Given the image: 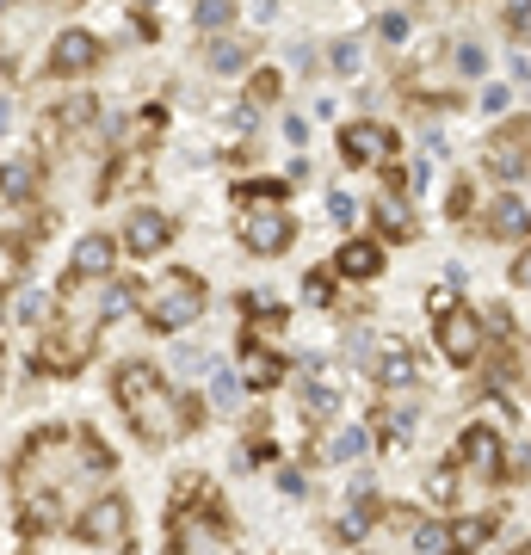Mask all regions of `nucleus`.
<instances>
[{
    "mask_svg": "<svg viewBox=\"0 0 531 555\" xmlns=\"http://www.w3.org/2000/svg\"><path fill=\"white\" fill-rule=\"evenodd\" d=\"M75 469L105 475L112 457L99 451L87 432H38L19 451L13 481H19V525L25 531H56L68 512V488H75Z\"/></svg>",
    "mask_w": 531,
    "mask_h": 555,
    "instance_id": "obj_1",
    "label": "nucleus"
},
{
    "mask_svg": "<svg viewBox=\"0 0 531 555\" xmlns=\"http://www.w3.org/2000/svg\"><path fill=\"white\" fill-rule=\"evenodd\" d=\"M112 395H118V407H124V420L136 426V438H149V444H167V438H173V395H167V383H161L155 364H143V358L118 364Z\"/></svg>",
    "mask_w": 531,
    "mask_h": 555,
    "instance_id": "obj_2",
    "label": "nucleus"
},
{
    "mask_svg": "<svg viewBox=\"0 0 531 555\" xmlns=\"http://www.w3.org/2000/svg\"><path fill=\"white\" fill-rule=\"evenodd\" d=\"M235 229H241V247H254V253H285L291 235H297V222L285 216V204H278V185H241V216H235Z\"/></svg>",
    "mask_w": 531,
    "mask_h": 555,
    "instance_id": "obj_3",
    "label": "nucleus"
},
{
    "mask_svg": "<svg viewBox=\"0 0 531 555\" xmlns=\"http://www.w3.org/2000/svg\"><path fill=\"white\" fill-rule=\"evenodd\" d=\"M198 315H204V284H198L192 272H167V278L149 290V327L180 333V327H192Z\"/></svg>",
    "mask_w": 531,
    "mask_h": 555,
    "instance_id": "obj_4",
    "label": "nucleus"
},
{
    "mask_svg": "<svg viewBox=\"0 0 531 555\" xmlns=\"http://www.w3.org/2000/svg\"><path fill=\"white\" fill-rule=\"evenodd\" d=\"M75 537H81V543H93V549L124 543V537H130V506H124L118 494H99V500L75 518Z\"/></svg>",
    "mask_w": 531,
    "mask_h": 555,
    "instance_id": "obj_5",
    "label": "nucleus"
},
{
    "mask_svg": "<svg viewBox=\"0 0 531 555\" xmlns=\"http://www.w3.org/2000/svg\"><path fill=\"white\" fill-rule=\"evenodd\" d=\"M439 346H445L451 364H476V358H482V321H476L470 309L451 303V309L439 315Z\"/></svg>",
    "mask_w": 531,
    "mask_h": 555,
    "instance_id": "obj_6",
    "label": "nucleus"
},
{
    "mask_svg": "<svg viewBox=\"0 0 531 555\" xmlns=\"http://www.w3.org/2000/svg\"><path fill=\"white\" fill-rule=\"evenodd\" d=\"M87 352H93V327H68V333H50L44 340V352H38V370H81L87 364Z\"/></svg>",
    "mask_w": 531,
    "mask_h": 555,
    "instance_id": "obj_7",
    "label": "nucleus"
},
{
    "mask_svg": "<svg viewBox=\"0 0 531 555\" xmlns=\"http://www.w3.org/2000/svg\"><path fill=\"white\" fill-rule=\"evenodd\" d=\"M457 463H464L470 475H482V481H494V475H501V432H494V426H470L464 444H457Z\"/></svg>",
    "mask_w": 531,
    "mask_h": 555,
    "instance_id": "obj_8",
    "label": "nucleus"
},
{
    "mask_svg": "<svg viewBox=\"0 0 531 555\" xmlns=\"http://www.w3.org/2000/svg\"><path fill=\"white\" fill-rule=\"evenodd\" d=\"M118 266V241L112 235H81L75 253H68V278H105Z\"/></svg>",
    "mask_w": 531,
    "mask_h": 555,
    "instance_id": "obj_9",
    "label": "nucleus"
},
{
    "mask_svg": "<svg viewBox=\"0 0 531 555\" xmlns=\"http://www.w3.org/2000/svg\"><path fill=\"white\" fill-rule=\"evenodd\" d=\"M340 155L359 167V161H389L396 155V136H389L383 124H352L346 136H340Z\"/></svg>",
    "mask_w": 531,
    "mask_h": 555,
    "instance_id": "obj_10",
    "label": "nucleus"
},
{
    "mask_svg": "<svg viewBox=\"0 0 531 555\" xmlns=\"http://www.w3.org/2000/svg\"><path fill=\"white\" fill-rule=\"evenodd\" d=\"M167 235H173V222H167L161 210H136V216L124 222V247H130L136 259H149V253H161V247H167Z\"/></svg>",
    "mask_w": 531,
    "mask_h": 555,
    "instance_id": "obj_11",
    "label": "nucleus"
},
{
    "mask_svg": "<svg viewBox=\"0 0 531 555\" xmlns=\"http://www.w3.org/2000/svg\"><path fill=\"white\" fill-rule=\"evenodd\" d=\"M99 62V37L93 31H62L56 37V50H50V68L56 74H87Z\"/></svg>",
    "mask_w": 531,
    "mask_h": 555,
    "instance_id": "obj_12",
    "label": "nucleus"
},
{
    "mask_svg": "<svg viewBox=\"0 0 531 555\" xmlns=\"http://www.w3.org/2000/svg\"><path fill=\"white\" fill-rule=\"evenodd\" d=\"M377 383H383V389H396V395L420 383V364H414V352H408L402 340H389V346H383V358H377Z\"/></svg>",
    "mask_w": 531,
    "mask_h": 555,
    "instance_id": "obj_13",
    "label": "nucleus"
},
{
    "mask_svg": "<svg viewBox=\"0 0 531 555\" xmlns=\"http://www.w3.org/2000/svg\"><path fill=\"white\" fill-rule=\"evenodd\" d=\"M525 124L513 130V136H494V148H488V161H494V173H525L531 167V148H525Z\"/></svg>",
    "mask_w": 531,
    "mask_h": 555,
    "instance_id": "obj_14",
    "label": "nucleus"
},
{
    "mask_svg": "<svg viewBox=\"0 0 531 555\" xmlns=\"http://www.w3.org/2000/svg\"><path fill=\"white\" fill-rule=\"evenodd\" d=\"M0 198H7V204L38 198V161H7V167H0Z\"/></svg>",
    "mask_w": 531,
    "mask_h": 555,
    "instance_id": "obj_15",
    "label": "nucleus"
},
{
    "mask_svg": "<svg viewBox=\"0 0 531 555\" xmlns=\"http://www.w3.org/2000/svg\"><path fill=\"white\" fill-rule=\"evenodd\" d=\"M377 229H383L389 241H408V235H414V216H408L402 192H383V198H377Z\"/></svg>",
    "mask_w": 531,
    "mask_h": 555,
    "instance_id": "obj_16",
    "label": "nucleus"
},
{
    "mask_svg": "<svg viewBox=\"0 0 531 555\" xmlns=\"http://www.w3.org/2000/svg\"><path fill=\"white\" fill-rule=\"evenodd\" d=\"M525 229H531V210L507 192L501 204H494V216H488V235H494V241H507V235H525Z\"/></svg>",
    "mask_w": 531,
    "mask_h": 555,
    "instance_id": "obj_17",
    "label": "nucleus"
},
{
    "mask_svg": "<svg viewBox=\"0 0 531 555\" xmlns=\"http://www.w3.org/2000/svg\"><path fill=\"white\" fill-rule=\"evenodd\" d=\"M340 272H346V278H377V272H383V253H377L371 241H346V247H340Z\"/></svg>",
    "mask_w": 531,
    "mask_h": 555,
    "instance_id": "obj_18",
    "label": "nucleus"
},
{
    "mask_svg": "<svg viewBox=\"0 0 531 555\" xmlns=\"http://www.w3.org/2000/svg\"><path fill=\"white\" fill-rule=\"evenodd\" d=\"M278 377H285V364H278L272 352H260V346L247 352V364H241V383H247V389H272Z\"/></svg>",
    "mask_w": 531,
    "mask_h": 555,
    "instance_id": "obj_19",
    "label": "nucleus"
},
{
    "mask_svg": "<svg viewBox=\"0 0 531 555\" xmlns=\"http://www.w3.org/2000/svg\"><path fill=\"white\" fill-rule=\"evenodd\" d=\"M136 309V284H105V296H99V321H118V315H130Z\"/></svg>",
    "mask_w": 531,
    "mask_h": 555,
    "instance_id": "obj_20",
    "label": "nucleus"
},
{
    "mask_svg": "<svg viewBox=\"0 0 531 555\" xmlns=\"http://www.w3.org/2000/svg\"><path fill=\"white\" fill-rule=\"evenodd\" d=\"M303 414H309V420H334V414H340V395H334L328 383H309V389H303Z\"/></svg>",
    "mask_w": 531,
    "mask_h": 555,
    "instance_id": "obj_21",
    "label": "nucleus"
},
{
    "mask_svg": "<svg viewBox=\"0 0 531 555\" xmlns=\"http://www.w3.org/2000/svg\"><path fill=\"white\" fill-rule=\"evenodd\" d=\"M210 68H217V74H241V68H247V44H235V37L210 44Z\"/></svg>",
    "mask_w": 531,
    "mask_h": 555,
    "instance_id": "obj_22",
    "label": "nucleus"
},
{
    "mask_svg": "<svg viewBox=\"0 0 531 555\" xmlns=\"http://www.w3.org/2000/svg\"><path fill=\"white\" fill-rule=\"evenodd\" d=\"M482 537H488V518H464V525L451 531V549H457V555H476Z\"/></svg>",
    "mask_w": 531,
    "mask_h": 555,
    "instance_id": "obj_23",
    "label": "nucleus"
},
{
    "mask_svg": "<svg viewBox=\"0 0 531 555\" xmlns=\"http://www.w3.org/2000/svg\"><path fill=\"white\" fill-rule=\"evenodd\" d=\"M414 549H420V555H445V549H451V531L427 518V525H414Z\"/></svg>",
    "mask_w": 531,
    "mask_h": 555,
    "instance_id": "obj_24",
    "label": "nucleus"
},
{
    "mask_svg": "<svg viewBox=\"0 0 531 555\" xmlns=\"http://www.w3.org/2000/svg\"><path fill=\"white\" fill-rule=\"evenodd\" d=\"M359 62H365V50L352 44V37H340V44L328 50V68H334V74H359Z\"/></svg>",
    "mask_w": 531,
    "mask_h": 555,
    "instance_id": "obj_25",
    "label": "nucleus"
},
{
    "mask_svg": "<svg viewBox=\"0 0 531 555\" xmlns=\"http://www.w3.org/2000/svg\"><path fill=\"white\" fill-rule=\"evenodd\" d=\"M359 451H365V432H359V426H352V432H334V444H328V463H352Z\"/></svg>",
    "mask_w": 531,
    "mask_h": 555,
    "instance_id": "obj_26",
    "label": "nucleus"
},
{
    "mask_svg": "<svg viewBox=\"0 0 531 555\" xmlns=\"http://www.w3.org/2000/svg\"><path fill=\"white\" fill-rule=\"evenodd\" d=\"M210 395H217V407H235L241 401V377L235 370H217V377H210Z\"/></svg>",
    "mask_w": 531,
    "mask_h": 555,
    "instance_id": "obj_27",
    "label": "nucleus"
},
{
    "mask_svg": "<svg viewBox=\"0 0 531 555\" xmlns=\"http://www.w3.org/2000/svg\"><path fill=\"white\" fill-rule=\"evenodd\" d=\"M229 19H235L229 0H198V25H204V31H217V25H229Z\"/></svg>",
    "mask_w": 531,
    "mask_h": 555,
    "instance_id": "obj_28",
    "label": "nucleus"
},
{
    "mask_svg": "<svg viewBox=\"0 0 531 555\" xmlns=\"http://www.w3.org/2000/svg\"><path fill=\"white\" fill-rule=\"evenodd\" d=\"M247 99H254V105H272V99H278V74H272V68H260L254 81H247Z\"/></svg>",
    "mask_w": 531,
    "mask_h": 555,
    "instance_id": "obj_29",
    "label": "nucleus"
},
{
    "mask_svg": "<svg viewBox=\"0 0 531 555\" xmlns=\"http://www.w3.org/2000/svg\"><path fill=\"white\" fill-rule=\"evenodd\" d=\"M87 118H93V99L87 93H75V99L62 105V124H87Z\"/></svg>",
    "mask_w": 531,
    "mask_h": 555,
    "instance_id": "obj_30",
    "label": "nucleus"
},
{
    "mask_svg": "<svg viewBox=\"0 0 531 555\" xmlns=\"http://www.w3.org/2000/svg\"><path fill=\"white\" fill-rule=\"evenodd\" d=\"M457 68H464V74H482V68H488V56H482L476 44H457Z\"/></svg>",
    "mask_w": 531,
    "mask_h": 555,
    "instance_id": "obj_31",
    "label": "nucleus"
},
{
    "mask_svg": "<svg viewBox=\"0 0 531 555\" xmlns=\"http://www.w3.org/2000/svg\"><path fill=\"white\" fill-rule=\"evenodd\" d=\"M377 31L389 37V44H402V37H408V19H402V13H383V19H377Z\"/></svg>",
    "mask_w": 531,
    "mask_h": 555,
    "instance_id": "obj_32",
    "label": "nucleus"
},
{
    "mask_svg": "<svg viewBox=\"0 0 531 555\" xmlns=\"http://www.w3.org/2000/svg\"><path fill=\"white\" fill-rule=\"evenodd\" d=\"M303 290L315 296V303H328V296H334V278H328V272H309V278H303Z\"/></svg>",
    "mask_w": 531,
    "mask_h": 555,
    "instance_id": "obj_33",
    "label": "nucleus"
},
{
    "mask_svg": "<svg viewBox=\"0 0 531 555\" xmlns=\"http://www.w3.org/2000/svg\"><path fill=\"white\" fill-rule=\"evenodd\" d=\"M507 105H513V93H507V87H482V111H494V118H501Z\"/></svg>",
    "mask_w": 531,
    "mask_h": 555,
    "instance_id": "obj_34",
    "label": "nucleus"
},
{
    "mask_svg": "<svg viewBox=\"0 0 531 555\" xmlns=\"http://www.w3.org/2000/svg\"><path fill=\"white\" fill-rule=\"evenodd\" d=\"M427 494H433V500H439V506H445V500H451V494H457V481H451V469H439V475H433V488H427Z\"/></svg>",
    "mask_w": 531,
    "mask_h": 555,
    "instance_id": "obj_35",
    "label": "nucleus"
},
{
    "mask_svg": "<svg viewBox=\"0 0 531 555\" xmlns=\"http://www.w3.org/2000/svg\"><path fill=\"white\" fill-rule=\"evenodd\" d=\"M507 25H513V31L531 25V0H513V7H507Z\"/></svg>",
    "mask_w": 531,
    "mask_h": 555,
    "instance_id": "obj_36",
    "label": "nucleus"
},
{
    "mask_svg": "<svg viewBox=\"0 0 531 555\" xmlns=\"http://www.w3.org/2000/svg\"><path fill=\"white\" fill-rule=\"evenodd\" d=\"M513 284H519V290H531V247L513 259Z\"/></svg>",
    "mask_w": 531,
    "mask_h": 555,
    "instance_id": "obj_37",
    "label": "nucleus"
},
{
    "mask_svg": "<svg viewBox=\"0 0 531 555\" xmlns=\"http://www.w3.org/2000/svg\"><path fill=\"white\" fill-rule=\"evenodd\" d=\"M328 210H334V222H352V198H346V192H334Z\"/></svg>",
    "mask_w": 531,
    "mask_h": 555,
    "instance_id": "obj_38",
    "label": "nucleus"
},
{
    "mask_svg": "<svg viewBox=\"0 0 531 555\" xmlns=\"http://www.w3.org/2000/svg\"><path fill=\"white\" fill-rule=\"evenodd\" d=\"M383 432H389V438L402 444V438H408V414H389V420H383Z\"/></svg>",
    "mask_w": 531,
    "mask_h": 555,
    "instance_id": "obj_39",
    "label": "nucleus"
},
{
    "mask_svg": "<svg viewBox=\"0 0 531 555\" xmlns=\"http://www.w3.org/2000/svg\"><path fill=\"white\" fill-rule=\"evenodd\" d=\"M513 555H531V543H519V549H513Z\"/></svg>",
    "mask_w": 531,
    "mask_h": 555,
    "instance_id": "obj_40",
    "label": "nucleus"
},
{
    "mask_svg": "<svg viewBox=\"0 0 531 555\" xmlns=\"http://www.w3.org/2000/svg\"><path fill=\"white\" fill-rule=\"evenodd\" d=\"M0 383H7V358H0Z\"/></svg>",
    "mask_w": 531,
    "mask_h": 555,
    "instance_id": "obj_41",
    "label": "nucleus"
},
{
    "mask_svg": "<svg viewBox=\"0 0 531 555\" xmlns=\"http://www.w3.org/2000/svg\"><path fill=\"white\" fill-rule=\"evenodd\" d=\"M7 7H13V0H0V13H7Z\"/></svg>",
    "mask_w": 531,
    "mask_h": 555,
    "instance_id": "obj_42",
    "label": "nucleus"
},
{
    "mask_svg": "<svg viewBox=\"0 0 531 555\" xmlns=\"http://www.w3.org/2000/svg\"><path fill=\"white\" fill-rule=\"evenodd\" d=\"M0 315H7V296H0Z\"/></svg>",
    "mask_w": 531,
    "mask_h": 555,
    "instance_id": "obj_43",
    "label": "nucleus"
}]
</instances>
